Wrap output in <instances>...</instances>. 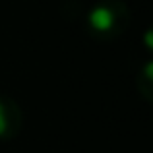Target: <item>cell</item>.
I'll list each match as a JSON object with an SVG mask.
<instances>
[{
	"label": "cell",
	"instance_id": "1",
	"mask_svg": "<svg viewBox=\"0 0 153 153\" xmlns=\"http://www.w3.org/2000/svg\"><path fill=\"white\" fill-rule=\"evenodd\" d=\"M130 10L122 0H99L85 16L87 31L97 41H114L130 27Z\"/></svg>",
	"mask_w": 153,
	"mask_h": 153
},
{
	"label": "cell",
	"instance_id": "3",
	"mask_svg": "<svg viewBox=\"0 0 153 153\" xmlns=\"http://www.w3.org/2000/svg\"><path fill=\"white\" fill-rule=\"evenodd\" d=\"M153 72H151V60H146L142 66V70L138 72V79H136V85H138V91L146 101H151L153 95Z\"/></svg>",
	"mask_w": 153,
	"mask_h": 153
},
{
	"label": "cell",
	"instance_id": "2",
	"mask_svg": "<svg viewBox=\"0 0 153 153\" xmlns=\"http://www.w3.org/2000/svg\"><path fill=\"white\" fill-rule=\"evenodd\" d=\"M22 126L23 114L19 105L0 91V140L10 142V140L18 138V134L22 132Z\"/></svg>",
	"mask_w": 153,
	"mask_h": 153
}]
</instances>
